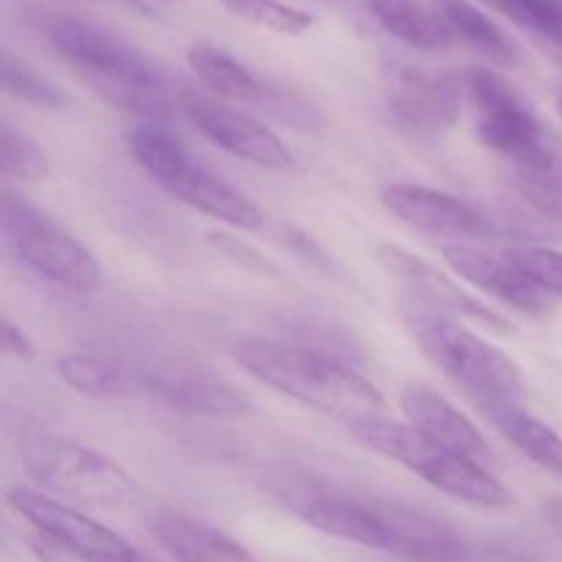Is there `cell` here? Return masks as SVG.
Masks as SVG:
<instances>
[{
	"instance_id": "obj_1",
	"label": "cell",
	"mask_w": 562,
	"mask_h": 562,
	"mask_svg": "<svg viewBox=\"0 0 562 562\" xmlns=\"http://www.w3.org/2000/svg\"><path fill=\"white\" fill-rule=\"evenodd\" d=\"M42 31L49 47L108 104L146 119L170 113L173 97L162 71L113 31L69 14L44 16Z\"/></svg>"
},
{
	"instance_id": "obj_2",
	"label": "cell",
	"mask_w": 562,
	"mask_h": 562,
	"mask_svg": "<svg viewBox=\"0 0 562 562\" xmlns=\"http://www.w3.org/2000/svg\"><path fill=\"white\" fill-rule=\"evenodd\" d=\"M234 360L285 398L346 423L384 417L387 412L382 393L355 368L302 344L250 338L236 346Z\"/></svg>"
},
{
	"instance_id": "obj_3",
	"label": "cell",
	"mask_w": 562,
	"mask_h": 562,
	"mask_svg": "<svg viewBox=\"0 0 562 562\" xmlns=\"http://www.w3.org/2000/svg\"><path fill=\"white\" fill-rule=\"evenodd\" d=\"M349 431L360 445L373 453L395 461L404 470L415 472L428 486L439 488L459 503L475 505V508L505 510L514 505V494L505 483H499L486 464L456 450L442 448L434 439L423 437L409 423H393L387 417H371V420L349 423Z\"/></svg>"
},
{
	"instance_id": "obj_4",
	"label": "cell",
	"mask_w": 562,
	"mask_h": 562,
	"mask_svg": "<svg viewBox=\"0 0 562 562\" xmlns=\"http://www.w3.org/2000/svg\"><path fill=\"white\" fill-rule=\"evenodd\" d=\"M135 162L162 187L165 192L220 223L239 231L261 228L263 214L250 198L231 181L192 157L168 130L157 124H140L126 137Z\"/></svg>"
},
{
	"instance_id": "obj_5",
	"label": "cell",
	"mask_w": 562,
	"mask_h": 562,
	"mask_svg": "<svg viewBox=\"0 0 562 562\" xmlns=\"http://www.w3.org/2000/svg\"><path fill=\"white\" fill-rule=\"evenodd\" d=\"M401 318L423 355L442 368L450 379L464 384L470 398H516L521 390L519 366L505 351L494 349L481 335L461 327L456 318L401 300Z\"/></svg>"
},
{
	"instance_id": "obj_6",
	"label": "cell",
	"mask_w": 562,
	"mask_h": 562,
	"mask_svg": "<svg viewBox=\"0 0 562 562\" xmlns=\"http://www.w3.org/2000/svg\"><path fill=\"white\" fill-rule=\"evenodd\" d=\"M461 102L470 104L477 143L508 159L510 168H532L558 154L547 126L525 93L492 69H464L456 75Z\"/></svg>"
},
{
	"instance_id": "obj_7",
	"label": "cell",
	"mask_w": 562,
	"mask_h": 562,
	"mask_svg": "<svg viewBox=\"0 0 562 562\" xmlns=\"http://www.w3.org/2000/svg\"><path fill=\"white\" fill-rule=\"evenodd\" d=\"M20 459L42 486L102 508H130L140 497L135 477L110 456L49 431H25Z\"/></svg>"
},
{
	"instance_id": "obj_8",
	"label": "cell",
	"mask_w": 562,
	"mask_h": 562,
	"mask_svg": "<svg viewBox=\"0 0 562 562\" xmlns=\"http://www.w3.org/2000/svg\"><path fill=\"white\" fill-rule=\"evenodd\" d=\"M5 245L42 278L71 294H93L102 289V267L97 256L69 228L5 190L0 201Z\"/></svg>"
},
{
	"instance_id": "obj_9",
	"label": "cell",
	"mask_w": 562,
	"mask_h": 562,
	"mask_svg": "<svg viewBox=\"0 0 562 562\" xmlns=\"http://www.w3.org/2000/svg\"><path fill=\"white\" fill-rule=\"evenodd\" d=\"M263 486L280 508L294 514L313 530L338 538V541L384 552V530L376 503L349 497L346 492H338L302 472H278V475H269Z\"/></svg>"
},
{
	"instance_id": "obj_10",
	"label": "cell",
	"mask_w": 562,
	"mask_h": 562,
	"mask_svg": "<svg viewBox=\"0 0 562 562\" xmlns=\"http://www.w3.org/2000/svg\"><path fill=\"white\" fill-rule=\"evenodd\" d=\"M384 104L401 132L412 137H437L459 119V80L437 75L404 58H387L382 66Z\"/></svg>"
},
{
	"instance_id": "obj_11",
	"label": "cell",
	"mask_w": 562,
	"mask_h": 562,
	"mask_svg": "<svg viewBox=\"0 0 562 562\" xmlns=\"http://www.w3.org/2000/svg\"><path fill=\"white\" fill-rule=\"evenodd\" d=\"M376 261L379 267L387 272V278L401 285L406 300L420 302L423 307H431V311L456 318V322H459V318H467V322L477 324V327L488 329V333H510V324L505 322L499 313H494L492 307L483 305L481 300L467 294L459 283L445 278L439 269H434L431 263L423 261L420 256H412L404 247L379 245Z\"/></svg>"
},
{
	"instance_id": "obj_12",
	"label": "cell",
	"mask_w": 562,
	"mask_h": 562,
	"mask_svg": "<svg viewBox=\"0 0 562 562\" xmlns=\"http://www.w3.org/2000/svg\"><path fill=\"white\" fill-rule=\"evenodd\" d=\"M5 499H9L11 508H14L27 525H33V530L42 538H47V541L60 543V547L66 549H77V552L104 554V558L143 560L140 554H137V549L132 547L124 536L110 530L102 521L80 514V510L71 508V505H64L58 503V499L47 497V494L20 486L11 488Z\"/></svg>"
},
{
	"instance_id": "obj_13",
	"label": "cell",
	"mask_w": 562,
	"mask_h": 562,
	"mask_svg": "<svg viewBox=\"0 0 562 562\" xmlns=\"http://www.w3.org/2000/svg\"><path fill=\"white\" fill-rule=\"evenodd\" d=\"M184 113L190 115L192 124L203 132L212 143L225 148L234 157L245 159V162L258 165L267 170H294L296 159L291 148L267 130L258 124L250 115L231 110L225 104L212 102V99L201 97H187L184 99Z\"/></svg>"
},
{
	"instance_id": "obj_14",
	"label": "cell",
	"mask_w": 562,
	"mask_h": 562,
	"mask_svg": "<svg viewBox=\"0 0 562 562\" xmlns=\"http://www.w3.org/2000/svg\"><path fill=\"white\" fill-rule=\"evenodd\" d=\"M384 552L404 562H467L470 541L448 521L398 503H376Z\"/></svg>"
},
{
	"instance_id": "obj_15",
	"label": "cell",
	"mask_w": 562,
	"mask_h": 562,
	"mask_svg": "<svg viewBox=\"0 0 562 562\" xmlns=\"http://www.w3.org/2000/svg\"><path fill=\"white\" fill-rule=\"evenodd\" d=\"M382 203L401 223L428 231V234L472 236V239L494 234L492 223L475 206L431 187L390 184L382 192Z\"/></svg>"
},
{
	"instance_id": "obj_16",
	"label": "cell",
	"mask_w": 562,
	"mask_h": 562,
	"mask_svg": "<svg viewBox=\"0 0 562 562\" xmlns=\"http://www.w3.org/2000/svg\"><path fill=\"white\" fill-rule=\"evenodd\" d=\"M401 412H404L406 423L412 428H417L423 437L434 439L442 448L456 450V453L481 461V464H488L494 459L492 445L486 442L481 428L428 384H404V390H401Z\"/></svg>"
},
{
	"instance_id": "obj_17",
	"label": "cell",
	"mask_w": 562,
	"mask_h": 562,
	"mask_svg": "<svg viewBox=\"0 0 562 562\" xmlns=\"http://www.w3.org/2000/svg\"><path fill=\"white\" fill-rule=\"evenodd\" d=\"M143 384L168 406L190 415L234 417L250 412V404L239 390L201 368H157L143 376Z\"/></svg>"
},
{
	"instance_id": "obj_18",
	"label": "cell",
	"mask_w": 562,
	"mask_h": 562,
	"mask_svg": "<svg viewBox=\"0 0 562 562\" xmlns=\"http://www.w3.org/2000/svg\"><path fill=\"white\" fill-rule=\"evenodd\" d=\"M442 256L456 274L470 280L472 285L483 289L486 294H492L503 305L530 313V316L547 311V294L536 289L505 256H492L481 247L461 245V241L445 247Z\"/></svg>"
},
{
	"instance_id": "obj_19",
	"label": "cell",
	"mask_w": 562,
	"mask_h": 562,
	"mask_svg": "<svg viewBox=\"0 0 562 562\" xmlns=\"http://www.w3.org/2000/svg\"><path fill=\"white\" fill-rule=\"evenodd\" d=\"M477 412L541 470L562 477V437L552 426L538 420L516 398H472Z\"/></svg>"
},
{
	"instance_id": "obj_20",
	"label": "cell",
	"mask_w": 562,
	"mask_h": 562,
	"mask_svg": "<svg viewBox=\"0 0 562 562\" xmlns=\"http://www.w3.org/2000/svg\"><path fill=\"white\" fill-rule=\"evenodd\" d=\"M151 536L176 562H258L223 530L181 514L154 516Z\"/></svg>"
},
{
	"instance_id": "obj_21",
	"label": "cell",
	"mask_w": 562,
	"mask_h": 562,
	"mask_svg": "<svg viewBox=\"0 0 562 562\" xmlns=\"http://www.w3.org/2000/svg\"><path fill=\"white\" fill-rule=\"evenodd\" d=\"M373 20L404 44L426 53H437L453 44L445 22L439 20L431 0H362Z\"/></svg>"
},
{
	"instance_id": "obj_22",
	"label": "cell",
	"mask_w": 562,
	"mask_h": 562,
	"mask_svg": "<svg viewBox=\"0 0 562 562\" xmlns=\"http://www.w3.org/2000/svg\"><path fill=\"white\" fill-rule=\"evenodd\" d=\"M431 5L437 9L439 20L445 22L453 42H464L467 47L475 49L492 64H519L516 44L475 3H470V0H431Z\"/></svg>"
},
{
	"instance_id": "obj_23",
	"label": "cell",
	"mask_w": 562,
	"mask_h": 562,
	"mask_svg": "<svg viewBox=\"0 0 562 562\" xmlns=\"http://www.w3.org/2000/svg\"><path fill=\"white\" fill-rule=\"evenodd\" d=\"M187 64H190L192 75L212 88L217 97L234 99V102H261L263 99V82L247 69L245 64L228 55L225 49L214 47V44L198 42L187 49Z\"/></svg>"
},
{
	"instance_id": "obj_24",
	"label": "cell",
	"mask_w": 562,
	"mask_h": 562,
	"mask_svg": "<svg viewBox=\"0 0 562 562\" xmlns=\"http://www.w3.org/2000/svg\"><path fill=\"white\" fill-rule=\"evenodd\" d=\"M508 16L538 49L562 66V0H481Z\"/></svg>"
},
{
	"instance_id": "obj_25",
	"label": "cell",
	"mask_w": 562,
	"mask_h": 562,
	"mask_svg": "<svg viewBox=\"0 0 562 562\" xmlns=\"http://www.w3.org/2000/svg\"><path fill=\"white\" fill-rule=\"evenodd\" d=\"M55 371L71 390H77L86 398H119L130 387L124 371L110 366L102 357L80 355V351L60 355L55 362Z\"/></svg>"
},
{
	"instance_id": "obj_26",
	"label": "cell",
	"mask_w": 562,
	"mask_h": 562,
	"mask_svg": "<svg viewBox=\"0 0 562 562\" xmlns=\"http://www.w3.org/2000/svg\"><path fill=\"white\" fill-rule=\"evenodd\" d=\"M0 168L16 184H42L49 176V157L33 137L3 124L0 130Z\"/></svg>"
},
{
	"instance_id": "obj_27",
	"label": "cell",
	"mask_w": 562,
	"mask_h": 562,
	"mask_svg": "<svg viewBox=\"0 0 562 562\" xmlns=\"http://www.w3.org/2000/svg\"><path fill=\"white\" fill-rule=\"evenodd\" d=\"M514 184L527 203L543 217L562 223V157L554 154L547 162L514 170Z\"/></svg>"
},
{
	"instance_id": "obj_28",
	"label": "cell",
	"mask_w": 562,
	"mask_h": 562,
	"mask_svg": "<svg viewBox=\"0 0 562 562\" xmlns=\"http://www.w3.org/2000/svg\"><path fill=\"white\" fill-rule=\"evenodd\" d=\"M0 86H3L5 93L22 99V102L36 104V108L60 110L66 104V97L58 91V86H53L38 71H33L11 49H3V55H0Z\"/></svg>"
},
{
	"instance_id": "obj_29",
	"label": "cell",
	"mask_w": 562,
	"mask_h": 562,
	"mask_svg": "<svg viewBox=\"0 0 562 562\" xmlns=\"http://www.w3.org/2000/svg\"><path fill=\"white\" fill-rule=\"evenodd\" d=\"M223 5L228 14L280 33V36H300L313 27V16L307 11L285 5L280 0H223Z\"/></svg>"
},
{
	"instance_id": "obj_30",
	"label": "cell",
	"mask_w": 562,
	"mask_h": 562,
	"mask_svg": "<svg viewBox=\"0 0 562 562\" xmlns=\"http://www.w3.org/2000/svg\"><path fill=\"white\" fill-rule=\"evenodd\" d=\"M503 256L530 280L536 289L543 294H560L562 296V252L552 247H536V245H516L505 247Z\"/></svg>"
},
{
	"instance_id": "obj_31",
	"label": "cell",
	"mask_w": 562,
	"mask_h": 562,
	"mask_svg": "<svg viewBox=\"0 0 562 562\" xmlns=\"http://www.w3.org/2000/svg\"><path fill=\"white\" fill-rule=\"evenodd\" d=\"M209 245H212L220 256H225L228 261L239 263V267L250 269V272L278 274V269H274L272 261H267V258H263L256 247L245 245L241 239H234V236H228V234H209Z\"/></svg>"
},
{
	"instance_id": "obj_32",
	"label": "cell",
	"mask_w": 562,
	"mask_h": 562,
	"mask_svg": "<svg viewBox=\"0 0 562 562\" xmlns=\"http://www.w3.org/2000/svg\"><path fill=\"white\" fill-rule=\"evenodd\" d=\"M31 552L38 562H143V560H119V558H104V554L77 552V549H66L60 547V543L47 541V538L42 536L33 538Z\"/></svg>"
},
{
	"instance_id": "obj_33",
	"label": "cell",
	"mask_w": 562,
	"mask_h": 562,
	"mask_svg": "<svg viewBox=\"0 0 562 562\" xmlns=\"http://www.w3.org/2000/svg\"><path fill=\"white\" fill-rule=\"evenodd\" d=\"M3 351L22 362H31L36 357V346L31 344V338L11 318H3Z\"/></svg>"
},
{
	"instance_id": "obj_34",
	"label": "cell",
	"mask_w": 562,
	"mask_h": 562,
	"mask_svg": "<svg viewBox=\"0 0 562 562\" xmlns=\"http://www.w3.org/2000/svg\"><path fill=\"white\" fill-rule=\"evenodd\" d=\"M543 519H547V525L552 527L554 536L562 541V497L549 499V503L543 505Z\"/></svg>"
},
{
	"instance_id": "obj_35",
	"label": "cell",
	"mask_w": 562,
	"mask_h": 562,
	"mask_svg": "<svg viewBox=\"0 0 562 562\" xmlns=\"http://www.w3.org/2000/svg\"><path fill=\"white\" fill-rule=\"evenodd\" d=\"M113 3H124L135 11H146V3H143V0H113Z\"/></svg>"
},
{
	"instance_id": "obj_36",
	"label": "cell",
	"mask_w": 562,
	"mask_h": 562,
	"mask_svg": "<svg viewBox=\"0 0 562 562\" xmlns=\"http://www.w3.org/2000/svg\"><path fill=\"white\" fill-rule=\"evenodd\" d=\"M554 102H558V113H560V119H562V82L558 86V91H554Z\"/></svg>"
},
{
	"instance_id": "obj_37",
	"label": "cell",
	"mask_w": 562,
	"mask_h": 562,
	"mask_svg": "<svg viewBox=\"0 0 562 562\" xmlns=\"http://www.w3.org/2000/svg\"><path fill=\"white\" fill-rule=\"evenodd\" d=\"M322 3H333V0H322Z\"/></svg>"
}]
</instances>
